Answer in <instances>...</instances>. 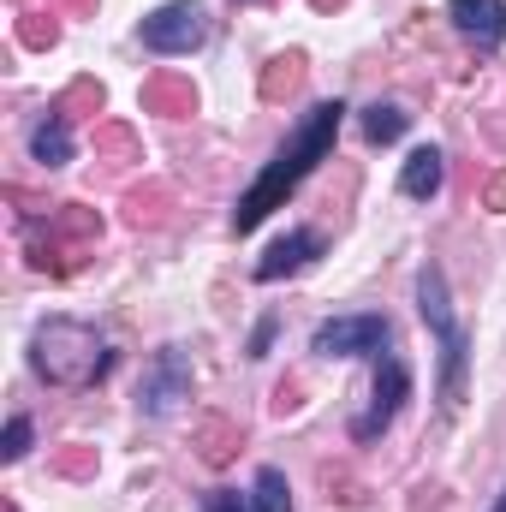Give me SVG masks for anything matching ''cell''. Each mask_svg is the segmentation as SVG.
Listing matches in <instances>:
<instances>
[{
	"instance_id": "1",
	"label": "cell",
	"mask_w": 506,
	"mask_h": 512,
	"mask_svg": "<svg viewBox=\"0 0 506 512\" xmlns=\"http://www.w3.org/2000/svg\"><path fill=\"white\" fill-rule=\"evenodd\" d=\"M340 120H346L340 102H322V108L304 114V126L292 131V143L262 167V179L239 197V209H233V233H256V227H262V221H268V215H274V209L310 179V167L328 161V149H334V137H340Z\"/></svg>"
},
{
	"instance_id": "2",
	"label": "cell",
	"mask_w": 506,
	"mask_h": 512,
	"mask_svg": "<svg viewBox=\"0 0 506 512\" xmlns=\"http://www.w3.org/2000/svg\"><path fill=\"white\" fill-rule=\"evenodd\" d=\"M30 364H36L42 382H54V387H90V382L108 376L114 352H108V340H102L90 322L54 316V322H42V328L30 334Z\"/></svg>"
},
{
	"instance_id": "3",
	"label": "cell",
	"mask_w": 506,
	"mask_h": 512,
	"mask_svg": "<svg viewBox=\"0 0 506 512\" xmlns=\"http://www.w3.org/2000/svg\"><path fill=\"white\" fill-rule=\"evenodd\" d=\"M417 310H423V322H429L435 340H441V411L453 417V411L465 405L471 334H465V322H459L453 304H447V274H441V262H423V274H417Z\"/></svg>"
},
{
	"instance_id": "4",
	"label": "cell",
	"mask_w": 506,
	"mask_h": 512,
	"mask_svg": "<svg viewBox=\"0 0 506 512\" xmlns=\"http://www.w3.org/2000/svg\"><path fill=\"white\" fill-rule=\"evenodd\" d=\"M393 340V328H387V316H334V322H322L316 334H310V352H322V358H381V346Z\"/></svg>"
},
{
	"instance_id": "5",
	"label": "cell",
	"mask_w": 506,
	"mask_h": 512,
	"mask_svg": "<svg viewBox=\"0 0 506 512\" xmlns=\"http://www.w3.org/2000/svg\"><path fill=\"white\" fill-rule=\"evenodd\" d=\"M203 36H209V18L197 0H167L161 12L143 18V48H155V54H191Z\"/></svg>"
},
{
	"instance_id": "6",
	"label": "cell",
	"mask_w": 506,
	"mask_h": 512,
	"mask_svg": "<svg viewBox=\"0 0 506 512\" xmlns=\"http://www.w3.org/2000/svg\"><path fill=\"white\" fill-rule=\"evenodd\" d=\"M411 399V370H405V358L399 352H381L376 364V399H370V411L352 423V441H376L381 429L399 417V405Z\"/></svg>"
},
{
	"instance_id": "7",
	"label": "cell",
	"mask_w": 506,
	"mask_h": 512,
	"mask_svg": "<svg viewBox=\"0 0 506 512\" xmlns=\"http://www.w3.org/2000/svg\"><path fill=\"white\" fill-rule=\"evenodd\" d=\"M179 399H191V364H185L179 346H167V352H155V364L143 370L137 405H143V417H167Z\"/></svg>"
},
{
	"instance_id": "8",
	"label": "cell",
	"mask_w": 506,
	"mask_h": 512,
	"mask_svg": "<svg viewBox=\"0 0 506 512\" xmlns=\"http://www.w3.org/2000/svg\"><path fill=\"white\" fill-rule=\"evenodd\" d=\"M447 18L483 48H495L506 36V0H447Z\"/></svg>"
},
{
	"instance_id": "9",
	"label": "cell",
	"mask_w": 506,
	"mask_h": 512,
	"mask_svg": "<svg viewBox=\"0 0 506 512\" xmlns=\"http://www.w3.org/2000/svg\"><path fill=\"white\" fill-rule=\"evenodd\" d=\"M310 256H322V233H310V227H304V233H286L280 245H268V256L256 262V280H262V286H268V280H286V274H298Z\"/></svg>"
},
{
	"instance_id": "10",
	"label": "cell",
	"mask_w": 506,
	"mask_h": 512,
	"mask_svg": "<svg viewBox=\"0 0 506 512\" xmlns=\"http://www.w3.org/2000/svg\"><path fill=\"white\" fill-rule=\"evenodd\" d=\"M441 179H447V161H441V149H435V143H423V149H411V155H405L399 191H405V197H417V203H429V197L441 191Z\"/></svg>"
},
{
	"instance_id": "11",
	"label": "cell",
	"mask_w": 506,
	"mask_h": 512,
	"mask_svg": "<svg viewBox=\"0 0 506 512\" xmlns=\"http://www.w3.org/2000/svg\"><path fill=\"white\" fill-rule=\"evenodd\" d=\"M30 155L42 167H66L72 161V131H66V114H48L42 126L30 131Z\"/></svg>"
},
{
	"instance_id": "12",
	"label": "cell",
	"mask_w": 506,
	"mask_h": 512,
	"mask_svg": "<svg viewBox=\"0 0 506 512\" xmlns=\"http://www.w3.org/2000/svg\"><path fill=\"white\" fill-rule=\"evenodd\" d=\"M143 108H149V114H173V120H179V114H191V108H197V90H191L185 78H149V84H143Z\"/></svg>"
},
{
	"instance_id": "13",
	"label": "cell",
	"mask_w": 506,
	"mask_h": 512,
	"mask_svg": "<svg viewBox=\"0 0 506 512\" xmlns=\"http://www.w3.org/2000/svg\"><path fill=\"white\" fill-rule=\"evenodd\" d=\"M304 84V54H280V60H268V72H262V102H280V96H292Z\"/></svg>"
},
{
	"instance_id": "14",
	"label": "cell",
	"mask_w": 506,
	"mask_h": 512,
	"mask_svg": "<svg viewBox=\"0 0 506 512\" xmlns=\"http://www.w3.org/2000/svg\"><path fill=\"white\" fill-rule=\"evenodd\" d=\"M405 126H411V114L393 108V102L364 108V137H370V143H393V137H405Z\"/></svg>"
},
{
	"instance_id": "15",
	"label": "cell",
	"mask_w": 506,
	"mask_h": 512,
	"mask_svg": "<svg viewBox=\"0 0 506 512\" xmlns=\"http://www.w3.org/2000/svg\"><path fill=\"white\" fill-rule=\"evenodd\" d=\"M251 512H292V489H286V477H280L274 465H262V471H256Z\"/></svg>"
},
{
	"instance_id": "16",
	"label": "cell",
	"mask_w": 506,
	"mask_h": 512,
	"mask_svg": "<svg viewBox=\"0 0 506 512\" xmlns=\"http://www.w3.org/2000/svg\"><path fill=\"white\" fill-rule=\"evenodd\" d=\"M197 447H203V459H209V465H227V459H233V447H239V429H233V423H203Z\"/></svg>"
},
{
	"instance_id": "17",
	"label": "cell",
	"mask_w": 506,
	"mask_h": 512,
	"mask_svg": "<svg viewBox=\"0 0 506 512\" xmlns=\"http://www.w3.org/2000/svg\"><path fill=\"white\" fill-rule=\"evenodd\" d=\"M161 203H167V191H131L126 197V221L131 227H155V221H161Z\"/></svg>"
},
{
	"instance_id": "18",
	"label": "cell",
	"mask_w": 506,
	"mask_h": 512,
	"mask_svg": "<svg viewBox=\"0 0 506 512\" xmlns=\"http://www.w3.org/2000/svg\"><path fill=\"white\" fill-rule=\"evenodd\" d=\"M54 36H60L54 12H48V18H42V12H24V18H18V42H24V48H48Z\"/></svg>"
},
{
	"instance_id": "19",
	"label": "cell",
	"mask_w": 506,
	"mask_h": 512,
	"mask_svg": "<svg viewBox=\"0 0 506 512\" xmlns=\"http://www.w3.org/2000/svg\"><path fill=\"white\" fill-rule=\"evenodd\" d=\"M24 447H30V417H12L0 435V459H24Z\"/></svg>"
},
{
	"instance_id": "20",
	"label": "cell",
	"mask_w": 506,
	"mask_h": 512,
	"mask_svg": "<svg viewBox=\"0 0 506 512\" xmlns=\"http://www.w3.org/2000/svg\"><path fill=\"white\" fill-rule=\"evenodd\" d=\"M96 143H102L108 155H120V161H137V143H131L126 126H102V131H96Z\"/></svg>"
},
{
	"instance_id": "21",
	"label": "cell",
	"mask_w": 506,
	"mask_h": 512,
	"mask_svg": "<svg viewBox=\"0 0 506 512\" xmlns=\"http://www.w3.org/2000/svg\"><path fill=\"white\" fill-rule=\"evenodd\" d=\"M54 465H60L66 477H90V471H96V453H90V447H72V453H60Z\"/></svg>"
},
{
	"instance_id": "22",
	"label": "cell",
	"mask_w": 506,
	"mask_h": 512,
	"mask_svg": "<svg viewBox=\"0 0 506 512\" xmlns=\"http://www.w3.org/2000/svg\"><path fill=\"white\" fill-rule=\"evenodd\" d=\"M268 346H274V316H262L251 334V358H268Z\"/></svg>"
},
{
	"instance_id": "23",
	"label": "cell",
	"mask_w": 506,
	"mask_h": 512,
	"mask_svg": "<svg viewBox=\"0 0 506 512\" xmlns=\"http://www.w3.org/2000/svg\"><path fill=\"white\" fill-rule=\"evenodd\" d=\"M483 203H489L495 215H506V173H495V179L483 185Z\"/></svg>"
},
{
	"instance_id": "24",
	"label": "cell",
	"mask_w": 506,
	"mask_h": 512,
	"mask_svg": "<svg viewBox=\"0 0 506 512\" xmlns=\"http://www.w3.org/2000/svg\"><path fill=\"white\" fill-rule=\"evenodd\" d=\"M209 512H251V507H245L233 489H215V495H209Z\"/></svg>"
},
{
	"instance_id": "25",
	"label": "cell",
	"mask_w": 506,
	"mask_h": 512,
	"mask_svg": "<svg viewBox=\"0 0 506 512\" xmlns=\"http://www.w3.org/2000/svg\"><path fill=\"white\" fill-rule=\"evenodd\" d=\"M274 411H280V417H286V411H298V387H292V382L274 387Z\"/></svg>"
},
{
	"instance_id": "26",
	"label": "cell",
	"mask_w": 506,
	"mask_h": 512,
	"mask_svg": "<svg viewBox=\"0 0 506 512\" xmlns=\"http://www.w3.org/2000/svg\"><path fill=\"white\" fill-rule=\"evenodd\" d=\"M310 6H316V12H334V6H346V0H310Z\"/></svg>"
},
{
	"instance_id": "27",
	"label": "cell",
	"mask_w": 506,
	"mask_h": 512,
	"mask_svg": "<svg viewBox=\"0 0 506 512\" xmlns=\"http://www.w3.org/2000/svg\"><path fill=\"white\" fill-rule=\"evenodd\" d=\"M66 6H72V12H90V6H96V0H66Z\"/></svg>"
},
{
	"instance_id": "28",
	"label": "cell",
	"mask_w": 506,
	"mask_h": 512,
	"mask_svg": "<svg viewBox=\"0 0 506 512\" xmlns=\"http://www.w3.org/2000/svg\"><path fill=\"white\" fill-rule=\"evenodd\" d=\"M495 512H506V495H501V507H495Z\"/></svg>"
}]
</instances>
